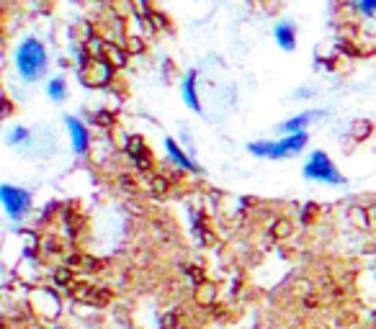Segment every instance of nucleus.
Returning <instances> with one entry per match:
<instances>
[{"instance_id": "obj_8", "label": "nucleus", "mask_w": 376, "mask_h": 329, "mask_svg": "<svg viewBox=\"0 0 376 329\" xmlns=\"http://www.w3.org/2000/svg\"><path fill=\"white\" fill-rule=\"evenodd\" d=\"M276 42H279V47L281 49H297V29H294V24H289V21H283V24L276 26Z\"/></svg>"}, {"instance_id": "obj_2", "label": "nucleus", "mask_w": 376, "mask_h": 329, "mask_svg": "<svg viewBox=\"0 0 376 329\" xmlns=\"http://www.w3.org/2000/svg\"><path fill=\"white\" fill-rule=\"evenodd\" d=\"M307 144V134H291L281 136L276 142H250L248 150L256 157H268V160H283V157H294L299 154Z\"/></svg>"}, {"instance_id": "obj_10", "label": "nucleus", "mask_w": 376, "mask_h": 329, "mask_svg": "<svg viewBox=\"0 0 376 329\" xmlns=\"http://www.w3.org/2000/svg\"><path fill=\"white\" fill-rule=\"evenodd\" d=\"M47 93H49L52 101H62V98L68 95V85H65L62 77H54V80H49V85H47Z\"/></svg>"}, {"instance_id": "obj_3", "label": "nucleus", "mask_w": 376, "mask_h": 329, "mask_svg": "<svg viewBox=\"0 0 376 329\" xmlns=\"http://www.w3.org/2000/svg\"><path fill=\"white\" fill-rule=\"evenodd\" d=\"M301 172H304V177H309V180L325 183V186H343V183H345V177L338 172L335 162L330 160L325 152H315V154H312Z\"/></svg>"}, {"instance_id": "obj_5", "label": "nucleus", "mask_w": 376, "mask_h": 329, "mask_svg": "<svg viewBox=\"0 0 376 329\" xmlns=\"http://www.w3.org/2000/svg\"><path fill=\"white\" fill-rule=\"evenodd\" d=\"M320 116H322V111H304V113H299V116H291V118H286L283 124H279V131H281L283 136L304 134V129H307L309 124Z\"/></svg>"}, {"instance_id": "obj_9", "label": "nucleus", "mask_w": 376, "mask_h": 329, "mask_svg": "<svg viewBox=\"0 0 376 329\" xmlns=\"http://www.w3.org/2000/svg\"><path fill=\"white\" fill-rule=\"evenodd\" d=\"M183 101L188 103V109L194 111H201V103H198V95H196V70H191L183 80Z\"/></svg>"}, {"instance_id": "obj_4", "label": "nucleus", "mask_w": 376, "mask_h": 329, "mask_svg": "<svg viewBox=\"0 0 376 329\" xmlns=\"http://www.w3.org/2000/svg\"><path fill=\"white\" fill-rule=\"evenodd\" d=\"M0 201L10 219H24L31 209V193L16 186H0Z\"/></svg>"}, {"instance_id": "obj_7", "label": "nucleus", "mask_w": 376, "mask_h": 329, "mask_svg": "<svg viewBox=\"0 0 376 329\" xmlns=\"http://www.w3.org/2000/svg\"><path fill=\"white\" fill-rule=\"evenodd\" d=\"M165 152H168V157H171L178 168H186V170H194V172H198V165L191 160L183 150H180V144L175 142V139H165Z\"/></svg>"}, {"instance_id": "obj_6", "label": "nucleus", "mask_w": 376, "mask_h": 329, "mask_svg": "<svg viewBox=\"0 0 376 329\" xmlns=\"http://www.w3.org/2000/svg\"><path fill=\"white\" fill-rule=\"evenodd\" d=\"M68 131H70V139H72V150L77 154L88 152V142H91V136H88V129L77 121V118L68 116Z\"/></svg>"}, {"instance_id": "obj_1", "label": "nucleus", "mask_w": 376, "mask_h": 329, "mask_svg": "<svg viewBox=\"0 0 376 329\" xmlns=\"http://www.w3.org/2000/svg\"><path fill=\"white\" fill-rule=\"evenodd\" d=\"M16 67L18 75L24 77L26 83H34V80H39L44 75V70H47V49H44V44L39 39L29 36V39L18 44Z\"/></svg>"}, {"instance_id": "obj_11", "label": "nucleus", "mask_w": 376, "mask_h": 329, "mask_svg": "<svg viewBox=\"0 0 376 329\" xmlns=\"http://www.w3.org/2000/svg\"><path fill=\"white\" fill-rule=\"evenodd\" d=\"M359 8L363 10L366 16H376V0H363Z\"/></svg>"}]
</instances>
